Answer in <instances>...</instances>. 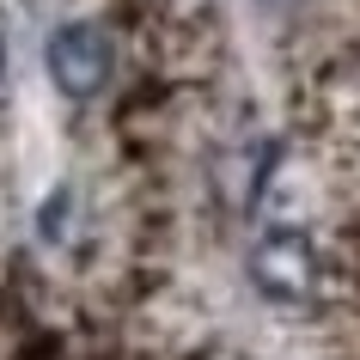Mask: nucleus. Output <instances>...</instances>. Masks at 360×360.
<instances>
[{
	"mask_svg": "<svg viewBox=\"0 0 360 360\" xmlns=\"http://www.w3.org/2000/svg\"><path fill=\"white\" fill-rule=\"evenodd\" d=\"M0 79H6V37H0Z\"/></svg>",
	"mask_w": 360,
	"mask_h": 360,
	"instance_id": "4",
	"label": "nucleus"
},
{
	"mask_svg": "<svg viewBox=\"0 0 360 360\" xmlns=\"http://www.w3.org/2000/svg\"><path fill=\"white\" fill-rule=\"evenodd\" d=\"M37 238H43L49 250L74 238V184H61V190L43 195V208H37Z\"/></svg>",
	"mask_w": 360,
	"mask_h": 360,
	"instance_id": "3",
	"label": "nucleus"
},
{
	"mask_svg": "<svg viewBox=\"0 0 360 360\" xmlns=\"http://www.w3.org/2000/svg\"><path fill=\"white\" fill-rule=\"evenodd\" d=\"M43 68H49V79H56L61 98L86 104V98H98L104 86H110V74H116V43H110L104 25L74 19V25H61L56 37L43 43Z\"/></svg>",
	"mask_w": 360,
	"mask_h": 360,
	"instance_id": "1",
	"label": "nucleus"
},
{
	"mask_svg": "<svg viewBox=\"0 0 360 360\" xmlns=\"http://www.w3.org/2000/svg\"><path fill=\"white\" fill-rule=\"evenodd\" d=\"M245 269H250V287L263 300H305L318 287V245L300 226H269L250 245Z\"/></svg>",
	"mask_w": 360,
	"mask_h": 360,
	"instance_id": "2",
	"label": "nucleus"
},
{
	"mask_svg": "<svg viewBox=\"0 0 360 360\" xmlns=\"http://www.w3.org/2000/svg\"><path fill=\"white\" fill-rule=\"evenodd\" d=\"M257 6H281V0H257Z\"/></svg>",
	"mask_w": 360,
	"mask_h": 360,
	"instance_id": "5",
	"label": "nucleus"
}]
</instances>
